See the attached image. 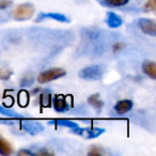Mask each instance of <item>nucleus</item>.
<instances>
[{
  "mask_svg": "<svg viewBox=\"0 0 156 156\" xmlns=\"http://www.w3.org/2000/svg\"><path fill=\"white\" fill-rule=\"evenodd\" d=\"M133 106H134V104H133V102L130 100H122L119 101L115 105V110L119 115H124V113L132 110Z\"/></svg>",
  "mask_w": 156,
  "mask_h": 156,
  "instance_id": "obj_10",
  "label": "nucleus"
},
{
  "mask_svg": "<svg viewBox=\"0 0 156 156\" xmlns=\"http://www.w3.org/2000/svg\"><path fill=\"white\" fill-rule=\"evenodd\" d=\"M89 155L91 156H98V155H102V151L100 150V147H92V149L89 151Z\"/></svg>",
  "mask_w": 156,
  "mask_h": 156,
  "instance_id": "obj_23",
  "label": "nucleus"
},
{
  "mask_svg": "<svg viewBox=\"0 0 156 156\" xmlns=\"http://www.w3.org/2000/svg\"><path fill=\"white\" fill-rule=\"evenodd\" d=\"M51 101H52V98L50 94H41V95L39 96L40 107H41L42 109L48 108V107L51 106Z\"/></svg>",
  "mask_w": 156,
  "mask_h": 156,
  "instance_id": "obj_15",
  "label": "nucleus"
},
{
  "mask_svg": "<svg viewBox=\"0 0 156 156\" xmlns=\"http://www.w3.org/2000/svg\"><path fill=\"white\" fill-rule=\"evenodd\" d=\"M13 75V71L9 67H0V79L1 80H9Z\"/></svg>",
  "mask_w": 156,
  "mask_h": 156,
  "instance_id": "obj_19",
  "label": "nucleus"
},
{
  "mask_svg": "<svg viewBox=\"0 0 156 156\" xmlns=\"http://www.w3.org/2000/svg\"><path fill=\"white\" fill-rule=\"evenodd\" d=\"M37 154H40V155H51V153H49V152H47L46 150H42V151H40Z\"/></svg>",
  "mask_w": 156,
  "mask_h": 156,
  "instance_id": "obj_27",
  "label": "nucleus"
},
{
  "mask_svg": "<svg viewBox=\"0 0 156 156\" xmlns=\"http://www.w3.org/2000/svg\"><path fill=\"white\" fill-rule=\"evenodd\" d=\"M44 20H54L60 23H69V17H66L65 15L60 13H51V12H49V13H40L37 15V22H42Z\"/></svg>",
  "mask_w": 156,
  "mask_h": 156,
  "instance_id": "obj_8",
  "label": "nucleus"
},
{
  "mask_svg": "<svg viewBox=\"0 0 156 156\" xmlns=\"http://www.w3.org/2000/svg\"><path fill=\"white\" fill-rule=\"evenodd\" d=\"M22 127L30 135H37L43 130V125L40 122L33 120H23Z\"/></svg>",
  "mask_w": 156,
  "mask_h": 156,
  "instance_id": "obj_6",
  "label": "nucleus"
},
{
  "mask_svg": "<svg viewBox=\"0 0 156 156\" xmlns=\"http://www.w3.org/2000/svg\"><path fill=\"white\" fill-rule=\"evenodd\" d=\"M105 22H106L107 26H108L109 28H112V29L119 28V27L122 26V24H123L122 18L120 17L117 13H115V12H107Z\"/></svg>",
  "mask_w": 156,
  "mask_h": 156,
  "instance_id": "obj_9",
  "label": "nucleus"
},
{
  "mask_svg": "<svg viewBox=\"0 0 156 156\" xmlns=\"http://www.w3.org/2000/svg\"><path fill=\"white\" fill-rule=\"evenodd\" d=\"M0 123H3V124H8V125H13L14 122L12 121H9V120H0Z\"/></svg>",
  "mask_w": 156,
  "mask_h": 156,
  "instance_id": "obj_26",
  "label": "nucleus"
},
{
  "mask_svg": "<svg viewBox=\"0 0 156 156\" xmlns=\"http://www.w3.org/2000/svg\"><path fill=\"white\" fill-rule=\"evenodd\" d=\"M142 71L151 79H156V65L154 61L145 60L142 63Z\"/></svg>",
  "mask_w": 156,
  "mask_h": 156,
  "instance_id": "obj_11",
  "label": "nucleus"
},
{
  "mask_svg": "<svg viewBox=\"0 0 156 156\" xmlns=\"http://www.w3.org/2000/svg\"><path fill=\"white\" fill-rule=\"evenodd\" d=\"M50 122H55V123L58 124V125L63 126V127L71 128V129H73V128H76V127L79 126L76 122L71 121V120H66V119H58V120H55V121H50Z\"/></svg>",
  "mask_w": 156,
  "mask_h": 156,
  "instance_id": "obj_16",
  "label": "nucleus"
},
{
  "mask_svg": "<svg viewBox=\"0 0 156 156\" xmlns=\"http://www.w3.org/2000/svg\"><path fill=\"white\" fill-rule=\"evenodd\" d=\"M144 12H154L156 10V0H147L143 7Z\"/></svg>",
  "mask_w": 156,
  "mask_h": 156,
  "instance_id": "obj_20",
  "label": "nucleus"
},
{
  "mask_svg": "<svg viewBox=\"0 0 156 156\" xmlns=\"http://www.w3.org/2000/svg\"><path fill=\"white\" fill-rule=\"evenodd\" d=\"M72 132L75 133L77 135L85 137L86 139H93L96 137L101 136L102 134L105 133L104 128H98V127H89V128H80L79 126L76 128H73Z\"/></svg>",
  "mask_w": 156,
  "mask_h": 156,
  "instance_id": "obj_4",
  "label": "nucleus"
},
{
  "mask_svg": "<svg viewBox=\"0 0 156 156\" xmlns=\"http://www.w3.org/2000/svg\"><path fill=\"white\" fill-rule=\"evenodd\" d=\"M18 103L22 107H26L29 103V93L25 90L18 93Z\"/></svg>",
  "mask_w": 156,
  "mask_h": 156,
  "instance_id": "obj_18",
  "label": "nucleus"
},
{
  "mask_svg": "<svg viewBox=\"0 0 156 156\" xmlns=\"http://www.w3.org/2000/svg\"><path fill=\"white\" fill-rule=\"evenodd\" d=\"M138 27L144 34L155 37L156 35V23L150 18H140L138 20Z\"/></svg>",
  "mask_w": 156,
  "mask_h": 156,
  "instance_id": "obj_5",
  "label": "nucleus"
},
{
  "mask_svg": "<svg viewBox=\"0 0 156 156\" xmlns=\"http://www.w3.org/2000/svg\"><path fill=\"white\" fill-rule=\"evenodd\" d=\"M12 5L11 0H0V10H5L8 9L9 7Z\"/></svg>",
  "mask_w": 156,
  "mask_h": 156,
  "instance_id": "obj_22",
  "label": "nucleus"
},
{
  "mask_svg": "<svg viewBox=\"0 0 156 156\" xmlns=\"http://www.w3.org/2000/svg\"><path fill=\"white\" fill-rule=\"evenodd\" d=\"M127 3L128 0H101V5L107 8H119Z\"/></svg>",
  "mask_w": 156,
  "mask_h": 156,
  "instance_id": "obj_13",
  "label": "nucleus"
},
{
  "mask_svg": "<svg viewBox=\"0 0 156 156\" xmlns=\"http://www.w3.org/2000/svg\"><path fill=\"white\" fill-rule=\"evenodd\" d=\"M66 74V71L61 67H52V69H46V71L42 72L39 76H37V80L39 83H47L52 80H57L59 78L63 77Z\"/></svg>",
  "mask_w": 156,
  "mask_h": 156,
  "instance_id": "obj_3",
  "label": "nucleus"
},
{
  "mask_svg": "<svg viewBox=\"0 0 156 156\" xmlns=\"http://www.w3.org/2000/svg\"><path fill=\"white\" fill-rule=\"evenodd\" d=\"M124 48V45L122 43H115V44H113V46H112V50H113V52H118V51H120V50H122Z\"/></svg>",
  "mask_w": 156,
  "mask_h": 156,
  "instance_id": "obj_25",
  "label": "nucleus"
},
{
  "mask_svg": "<svg viewBox=\"0 0 156 156\" xmlns=\"http://www.w3.org/2000/svg\"><path fill=\"white\" fill-rule=\"evenodd\" d=\"M33 81H34V78H33L31 75H27V76H25V77L22 79L20 86H22V87H28V86L32 85Z\"/></svg>",
  "mask_w": 156,
  "mask_h": 156,
  "instance_id": "obj_21",
  "label": "nucleus"
},
{
  "mask_svg": "<svg viewBox=\"0 0 156 156\" xmlns=\"http://www.w3.org/2000/svg\"><path fill=\"white\" fill-rule=\"evenodd\" d=\"M17 155L18 156H33L34 154H33L31 151H29V150L23 149V150H20V151L17 152Z\"/></svg>",
  "mask_w": 156,
  "mask_h": 156,
  "instance_id": "obj_24",
  "label": "nucleus"
},
{
  "mask_svg": "<svg viewBox=\"0 0 156 156\" xmlns=\"http://www.w3.org/2000/svg\"><path fill=\"white\" fill-rule=\"evenodd\" d=\"M34 12L35 9L32 3L25 2L16 7V9L13 11V18L15 20H20V22L28 20L34 15Z\"/></svg>",
  "mask_w": 156,
  "mask_h": 156,
  "instance_id": "obj_2",
  "label": "nucleus"
},
{
  "mask_svg": "<svg viewBox=\"0 0 156 156\" xmlns=\"http://www.w3.org/2000/svg\"><path fill=\"white\" fill-rule=\"evenodd\" d=\"M12 154V145L7 140L0 137V155L9 156Z\"/></svg>",
  "mask_w": 156,
  "mask_h": 156,
  "instance_id": "obj_14",
  "label": "nucleus"
},
{
  "mask_svg": "<svg viewBox=\"0 0 156 156\" xmlns=\"http://www.w3.org/2000/svg\"><path fill=\"white\" fill-rule=\"evenodd\" d=\"M105 73V67L100 64H93L83 67L79 71L78 76L85 80H100Z\"/></svg>",
  "mask_w": 156,
  "mask_h": 156,
  "instance_id": "obj_1",
  "label": "nucleus"
},
{
  "mask_svg": "<svg viewBox=\"0 0 156 156\" xmlns=\"http://www.w3.org/2000/svg\"><path fill=\"white\" fill-rule=\"evenodd\" d=\"M51 104L54 106L55 110L58 111V112H64V111L69 110V105L66 101V98L64 95H61V94H57V95L54 96Z\"/></svg>",
  "mask_w": 156,
  "mask_h": 156,
  "instance_id": "obj_7",
  "label": "nucleus"
},
{
  "mask_svg": "<svg viewBox=\"0 0 156 156\" xmlns=\"http://www.w3.org/2000/svg\"><path fill=\"white\" fill-rule=\"evenodd\" d=\"M0 113H2L3 115H7L9 118H15V119H20V115L18 113H16V111L11 110L10 107L5 106H0Z\"/></svg>",
  "mask_w": 156,
  "mask_h": 156,
  "instance_id": "obj_17",
  "label": "nucleus"
},
{
  "mask_svg": "<svg viewBox=\"0 0 156 156\" xmlns=\"http://www.w3.org/2000/svg\"><path fill=\"white\" fill-rule=\"evenodd\" d=\"M88 103L91 107H93L96 111H101L104 107V102L101 98L100 94H92L88 98Z\"/></svg>",
  "mask_w": 156,
  "mask_h": 156,
  "instance_id": "obj_12",
  "label": "nucleus"
}]
</instances>
